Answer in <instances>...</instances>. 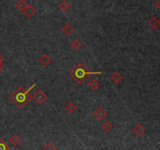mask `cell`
Listing matches in <instances>:
<instances>
[{
	"label": "cell",
	"instance_id": "cell-1",
	"mask_svg": "<svg viewBox=\"0 0 160 150\" xmlns=\"http://www.w3.org/2000/svg\"><path fill=\"white\" fill-rule=\"evenodd\" d=\"M36 85L34 84L28 88V90H26L24 86L20 85L17 88L14 92L10 95V99L11 102L14 103L19 109H22L27 105L28 102L32 99V96L30 95V92L33 89V88L35 87Z\"/></svg>",
	"mask_w": 160,
	"mask_h": 150
},
{
	"label": "cell",
	"instance_id": "cell-2",
	"mask_svg": "<svg viewBox=\"0 0 160 150\" xmlns=\"http://www.w3.org/2000/svg\"><path fill=\"white\" fill-rule=\"evenodd\" d=\"M101 71L98 72H90L83 63H79L78 64L73 67L70 71L71 77L75 80L79 85H83L84 81L88 78L90 75L92 74H101Z\"/></svg>",
	"mask_w": 160,
	"mask_h": 150
},
{
	"label": "cell",
	"instance_id": "cell-3",
	"mask_svg": "<svg viewBox=\"0 0 160 150\" xmlns=\"http://www.w3.org/2000/svg\"><path fill=\"white\" fill-rule=\"evenodd\" d=\"M32 99L39 105H43V103H45L46 101L47 100L48 96L43 90H39L35 94H34Z\"/></svg>",
	"mask_w": 160,
	"mask_h": 150
},
{
	"label": "cell",
	"instance_id": "cell-4",
	"mask_svg": "<svg viewBox=\"0 0 160 150\" xmlns=\"http://www.w3.org/2000/svg\"><path fill=\"white\" fill-rule=\"evenodd\" d=\"M107 111L105 110V108L103 107V106H100L99 108H98L97 110L94 111L93 112V117L97 119V120H103L105 119L106 117H107Z\"/></svg>",
	"mask_w": 160,
	"mask_h": 150
},
{
	"label": "cell",
	"instance_id": "cell-5",
	"mask_svg": "<svg viewBox=\"0 0 160 150\" xmlns=\"http://www.w3.org/2000/svg\"><path fill=\"white\" fill-rule=\"evenodd\" d=\"M133 132L138 135V137H140L146 132V128H145V126L142 124H137L133 128Z\"/></svg>",
	"mask_w": 160,
	"mask_h": 150
},
{
	"label": "cell",
	"instance_id": "cell-6",
	"mask_svg": "<svg viewBox=\"0 0 160 150\" xmlns=\"http://www.w3.org/2000/svg\"><path fill=\"white\" fill-rule=\"evenodd\" d=\"M148 24L151 28L155 30L160 26V20L156 17H152L150 20H148Z\"/></svg>",
	"mask_w": 160,
	"mask_h": 150
},
{
	"label": "cell",
	"instance_id": "cell-7",
	"mask_svg": "<svg viewBox=\"0 0 160 150\" xmlns=\"http://www.w3.org/2000/svg\"><path fill=\"white\" fill-rule=\"evenodd\" d=\"M51 61H52L51 57L49 55H47V54H43L39 59V62L44 67H48L50 64Z\"/></svg>",
	"mask_w": 160,
	"mask_h": 150
},
{
	"label": "cell",
	"instance_id": "cell-8",
	"mask_svg": "<svg viewBox=\"0 0 160 150\" xmlns=\"http://www.w3.org/2000/svg\"><path fill=\"white\" fill-rule=\"evenodd\" d=\"M36 12H37L36 9H35V8L33 7L32 6L28 5L27 9H26L25 12H24V13H25V16L28 17V18H32L33 17V16L35 15Z\"/></svg>",
	"mask_w": 160,
	"mask_h": 150
},
{
	"label": "cell",
	"instance_id": "cell-9",
	"mask_svg": "<svg viewBox=\"0 0 160 150\" xmlns=\"http://www.w3.org/2000/svg\"><path fill=\"white\" fill-rule=\"evenodd\" d=\"M10 144L13 146V147H17L19 144L20 143L21 140L20 138L19 137V135H13L10 138Z\"/></svg>",
	"mask_w": 160,
	"mask_h": 150
},
{
	"label": "cell",
	"instance_id": "cell-10",
	"mask_svg": "<svg viewBox=\"0 0 160 150\" xmlns=\"http://www.w3.org/2000/svg\"><path fill=\"white\" fill-rule=\"evenodd\" d=\"M15 6L18 10L24 12L25 11V10L27 9V7H28V4L25 2V0H19L18 2L16 3Z\"/></svg>",
	"mask_w": 160,
	"mask_h": 150
},
{
	"label": "cell",
	"instance_id": "cell-11",
	"mask_svg": "<svg viewBox=\"0 0 160 150\" xmlns=\"http://www.w3.org/2000/svg\"><path fill=\"white\" fill-rule=\"evenodd\" d=\"M111 79L112 80V81L115 84H118L121 81L123 80V76L120 74L119 71H115L111 75Z\"/></svg>",
	"mask_w": 160,
	"mask_h": 150
},
{
	"label": "cell",
	"instance_id": "cell-12",
	"mask_svg": "<svg viewBox=\"0 0 160 150\" xmlns=\"http://www.w3.org/2000/svg\"><path fill=\"white\" fill-rule=\"evenodd\" d=\"M59 8L60 10L62 11L64 13L67 12L69 10V9L71 8V4L68 2H67L66 0H64L61 3L59 4Z\"/></svg>",
	"mask_w": 160,
	"mask_h": 150
},
{
	"label": "cell",
	"instance_id": "cell-13",
	"mask_svg": "<svg viewBox=\"0 0 160 150\" xmlns=\"http://www.w3.org/2000/svg\"><path fill=\"white\" fill-rule=\"evenodd\" d=\"M62 31L65 35L69 36V35H71L74 32V28L69 24H66L62 28Z\"/></svg>",
	"mask_w": 160,
	"mask_h": 150
},
{
	"label": "cell",
	"instance_id": "cell-14",
	"mask_svg": "<svg viewBox=\"0 0 160 150\" xmlns=\"http://www.w3.org/2000/svg\"><path fill=\"white\" fill-rule=\"evenodd\" d=\"M89 86H90V88L93 91H96L100 88V83L98 79H93L89 83Z\"/></svg>",
	"mask_w": 160,
	"mask_h": 150
},
{
	"label": "cell",
	"instance_id": "cell-15",
	"mask_svg": "<svg viewBox=\"0 0 160 150\" xmlns=\"http://www.w3.org/2000/svg\"><path fill=\"white\" fill-rule=\"evenodd\" d=\"M76 110H77V106L75 105L74 103H72V102L68 103V104L66 105V106H65V110H66L68 113H70V114L73 113Z\"/></svg>",
	"mask_w": 160,
	"mask_h": 150
},
{
	"label": "cell",
	"instance_id": "cell-16",
	"mask_svg": "<svg viewBox=\"0 0 160 150\" xmlns=\"http://www.w3.org/2000/svg\"><path fill=\"white\" fill-rule=\"evenodd\" d=\"M101 128H102V129L105 131L108 132V131H110L113 128V125L110 121H107V122H105L103 124L102 126H101Z\"/></svg>",
	"mask_w": 160,
	"mask_h": 150
},
{
	"label": "cell",
	"instance_id": "cell-17",
	"mask_svg": "<svg viewBox=\"0 0 160 150\" xmlns=\"http://www.w3.org/2000/svg\"><path fill=\"white\" fill-rule=\"evenodd\" d=\"M72 47L75 50H79L80 48L82 47V43L80 42V41L79 39H75L74 42L72 43Z\"/></svg>",
	"mask_w": 160,
	"mask_h": 150
},
{
	"label": "cell",
	"instance_id": "cell-18",
	"mask_svg": "<svg viewBox=\"0 0 160 150\" xmlns=\"http://www.w3.org/2000/svg\"><path fill=\"white\" fill-rule=\"evenodd\" d=\"M41 150H58L51 142L46 143Z\"/></svg>",
	"mask_w": 160,
	"mask_h": 150
},
{
	"label": "cell",
	"instance_id": "cell-19",
	"mask_svg": "<svg viewBox=\"0 0 160 150\" xmlns=\"http://www.w3.org/2000/svg\"><path fill=\"white\" fill-rule=\"evenodd\" d=\"M10 147L9 145L5 142L3 139H0V150H9Z\"/></svg>",
	"mask_w": 160,
	"mask_h": 150
},
{
	"label": "cell",
	"instance_id": "cell-20",
	"mask_svg": "<svg viewBox=\"0 0 160 150\" xmlns=\"http://www.w3.org/2000/svg\"><path fill=\"white\" fill-rule=\"evenodd\" d=\"M4 61H5V58L3 57L2 54H0V64H3Z\"/></svg>",
	"mask_w": 160,
	"mask_h": 150
},
{
	"label": "cell",
	"instance_id": "cell-21",
	"mask_svg": "<svg viewBox=\"0 0 160 150\" xmlns=\"http://www.w3.org/2000/svg\"><path fill=\"white\" fill-rule=\"evenodd\" d=\"M155 6L157 8V10H160V0H159L158 2H156V3H155Z\"/></svg>",
	"mask_w": 160,
	"mask_h": 150
},
{
	"label": "cell",
	"instance_id": "cell-22",
	"mask_svg": "<svg viewBox=\"0 0 160 150\" xmlns=\"http://www.w3.org/2000/svg\"><path fill=\"white\" fill-rule=\"evenodd\" d=\"M4 67H4L3 64H0V72H1V71H3Z\"/></svg>",
	"mask_w": 160,
	"mask_h": 150
},
{
	"label": "cell",
	"instance_id": "cell-23",
	"mask_svg": "<svg viewBox=\"0 0 160 150\" xmlns=\"http://www.w3.org/2000/svg\"><path fill=\"white\" fill-rule=\"evenodd\" d=\"M79 150H80V149H79Z\"/></svg>",
	"mask_w": 160,
	"mask_h": 150
}]
</instances>
